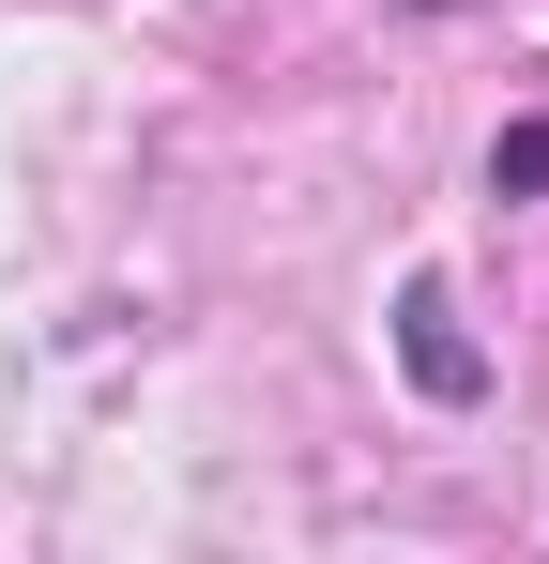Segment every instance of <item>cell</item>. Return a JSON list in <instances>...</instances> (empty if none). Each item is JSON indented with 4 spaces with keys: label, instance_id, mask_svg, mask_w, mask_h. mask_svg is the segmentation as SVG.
Wrapping results in <instances>:
<instances>
[{
    "label": "cell",
    "instance_id": "2",
    "mask_svg": "<svg viewBox=\"0 0 549 564\" xmlns=\"http://www.w3.org/2000/svg\"><path fill=\"white\" fill-rule=\"evenodd\" d=\"M488 198H549V122H504L488 138Z\"/></svg>",
    "mask_w": 549,
    "mask_h": 564
},
{
    "label": "cell",
    "instance_id": "1",
    "mask_svg": "<svg viewBox=\"0 0 549 564\" xmlns=\"http://www.w3.org/2000/svg\"><path fill=\"white\" fill-rule=\"evenodd\" d=\"M397 367H412V397H443V412H473V397H488V351L458 336V290H443V275L397 290Z\"/></svg>",
    "mask_w": 549,
    "mask_h": 564
}]
</instances>
